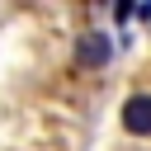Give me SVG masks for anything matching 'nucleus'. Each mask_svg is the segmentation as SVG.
<instances>
[{
	"instance_id": "f03ea898",
	"label": "nucleus",
	"mask_w": 151,
	"mask_h": 151,
	"mask_svg": "<svg viewBox=\"0 0 151 151\" xmlns=\"http://www.w3.org/2000/svg\"><path fill=\"white\" fill-rule=\"evenodd\" d=\"M123 127L132 137H151V94H132L123 104Z\"/></svg>"
},
{
	"instance_id": "f257e3e1",
	"label": "nucleus",
	"mask_w": 151,
	"mask_h": 151,
	"mask_svg": "<svg viewBox=\"0 0 151 151\" xmlns=\"http://www.w3.org/2000/svg\"><path fill=\"white\" fill-rule=\"evenodd\" d=\"M109 57H113V38H109V33H80V38H76V66H90V71H94V66H104Z\"/></svg>"
}]
</instances>
